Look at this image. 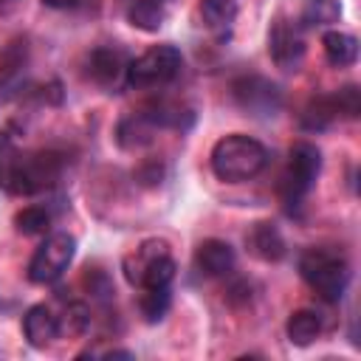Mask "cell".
Here are the masks:
<instances>
[{
  "mask_svg": "<svg viewBox=\"0 0 361 361\" xmlns=\"http://www.w3.org/2000/svg\"><path fill=\"white\" fill-rule=\"evenodd\" d=\"M104 358H133V353L130 350H107V353H102Z\"/></svg>",
  "mask_w": 361,
  "mask_h": 361,
  "instance_id": "f546056e",
  "label": "cell"
},
{
  "mask_svg": "<svg viewBox=\"0 0 361 361\" xmlns=\"http://www.w3.org/2000/svg\"><path fill=\"white\" fill-rule=\"evenodd\" d=\"M48 8H73L79 0H42Z\"/></svg>",
  "mask_w": 361,
  "mask_h": 361,
  "instance_id": "f1b7e54d",
  "label": "cell"
},
{
  "mask_svg": "<svg viewBox=\"0 0 361 361\" xmlns=\"http://www.w3.org/2000/svg\"><path fill=\"white\" fill-rule=\"evenodd\" d=\"M322 172V152L316 144L310 141H296L290 147V155H288V166L282 172V180H279V192H282V200L288 206H299L302 197L310 192V186L316 183Z\"/></svg>",
  "mask_w": 361,
  "mask_h": 361,
  "instance_id": "277c9868",
  "label": "cell"
},
{
  "mask_svg": "<svg viewBox=\"0 0 361 361\" xmlns=\"http://www.w3.org/2000/svg\"><path fill=\"white\" fill-rule=\"evenodd\" d=\"M164 17H166V3L164 0H133L127 6V20L133 28L138 31H158L164 25Z\"/></svg>",
  "mask_w": 361,
  "mask_h": 361,
  "instance_id": "d6986e66",
  "label": "cell"
},
{
  "mask_svg": "<svg viewBox=\"0 0 361 361\" xmlns=\"http://www.w3.org/2000/svg\"><path fill=\"white\" fill-rule=\"evenodd\" d=\"M152 133H155V127L141 113H133V116H127L118 124V135L116 138H118V144L124 149H138V147H144V144L152 141Z\"/></svg>",
  "mask_w": 361,
  "mask_h": 361,
  "instance_id": "44dd1931",
  "label": "cell"
},
{
  "mask_svg": "<svg viewBox=\"0 0 361 361\" xmlns=\"http://www.w3.org/2000/svg\"><path fill=\"white\" fill-rule=\"evenodd\" d=\"M62 169H65V155L56 149L23 152L11 195H39V192L56 186V180L62 178Z\"/></svg>",
  "mask_w": 361,
  "mask_h": 361,
  "instance_id": "5b68a950",
  "label": "cell"
},
{
  "mask_svg": "<svg viewBox=\"0 0 361 361\" xmlns=\"http://www.w3.org/2000/svg\"><path fill=\"white\" fill-rule=\"evenodd\" d=\"M73 254H76V240L68 231H54L37 245L25 274L34 285H54L73 262Z\"/></svg>",
  "mask_w": 361,
  "mask_h": 361,
  "instance_id": "8992f818",
  "label": "cell"
},
{
  "mask_svg": "<svg viewBox=\"0 0 361 361\" xmlns=\"http://www.w3.org/2000/svg\"><path fill=\"white\" fill-rule=\"evenodd\" d=\"M322 48L333 68H347L358 59V39L347 31H327L322 37Z\"/></svg>",
  "mask_w": 361,
  "mask_h": 361,
  "instance_id": "e0dca14e",
  "label": "cell"
},
{
  "mask_svg": "<svg viewBox=\"0 0 361 361\" xmlns=\"http://www.w3.org/2000/svg\"><path fill=\"white\" fill-rule=\"evenodd\" d=\"M299 274L310 285V290L327 305H336L344 296L350 276H353L347 257L338 248H327V245H313L302 251Z\"/></svg>",
  "mask_w": 361,
  "mask_h": 361,
  "instance_id": "6da1fadb",
  "label": "cell"
},
{
  "mask_svg": "<svg viewBox=\"0 0 361 361\" xmlns=\"http://www.w3.org/2000/svg\"><path fill=\"white\" fill-rule=\"evenodd\" d=\"M20 158H23V149L14 144V138L6 130H0V189L8 192V195H11V186H14Z\"/></svg>",
  "mask_w": 361,
  "mask_h": 361,
  "instance_id": "7402d4cb",
  "label": "cell"
},
{
  "mask_svg": "<svg viewBox=\"0 0 361 361\" xmlns=\"http://www.w3.org/2000/svg\"><path fill=\"white\" fill-rule=\"evenodd\" d=\"M51 220H54V214H51V209H45V206H25V209H20V212L14 214V226H17V231L25 234V237L45 234V231L51 228Z\"/></svg>",
  "mask_w": 361,
  "mask_h": 361,
  "instance_id": "d4e9b609",
  "label": "cell"
},
{
  "mask_svg": "<svg viewBox=\"0 0 361 361\" xmlns=\"http://www.w3.org/2000/svg\"><path fill=\"white\" fill-rule=\"evenodd\" d=\"M336 99H338V113L341 118H355L361 113V90L355 85H344L336 90Z\"/></svg>",
  "mask_w": 361,
  "mask_h": 361,
  "instance_id": "484cf974",
  "label": "cell"
},
{
  "mask_svg": "<svg viewBox=\"0 0 361 361\" xmlns=\"http://www.w3.org/2000/svg\"><path fill=\"white\" fill-rule=\"evenodd\" d=\"M23 6V0H0V17L3 14H11V11H17Z\"/></svg>",
  "mask_w": 361,
  "mask_h": 361,
  "instance_id": "83f0119b",
  "label": "cell"
},
{
  "mask_svg": "<svg viewBox=\"0 0 361 361\" xmlns=\"http://www.w3.org/2000/svg\"><path fill=\"white\" fill-rule=\"evenodd\" d=\"M197 17L206 31H212L217 39H228L231 25L237 20V3L234 0H200Z\"/></svg>",
  "mask_w": 361,
  "mask_h": 361,
  "instance_id": "5bb4252c",
  "label": "cell"
},
{
  "mask_svg": "<svg viewBox=\"0 0 361 361\" xmlns=\"http://www.w3.org/2000/svg\"><path fill=\"white\" fill-rule=\"evenodd\" d=\"M237 265V254L226 240L209 237L195 248V268L203 276H226Z\"/></svg>",
  "mask_w": 361,
  "mask_h": 361,
  "instance_id": "8fae6325",
  "label": "cell"
},
{
  "mask_svg": "<svg viewBox=\"0 0 361 361\" xmlns=\"http://www.w3.org/2000/svg\"><path fill=\"white\" fill-rule=\"evenodd\" d=\"M25 68H28V39L14 37L0 48V102L17 93Z\"/></svg>",
  "mask_w": 361,
  "mask_h": 361,
  "instance_id": "30bf717a",
  "label": "cell"
},
{
  "mask_svg": "<svg viewBox=\"0 0 361 361\" xmlns=\"http://www.w3.org/2000/svg\"><path fill=\"white\" fill-rule=\"evenodd\" d=\"M268 54L276 68L282 71H299L305 59V39L299 25H293L288 17H276L268 31Z\"/></svg>",
  "mask_w": 361,
  "mask_h": 361,
  "instance_id": "ba28073f",
  "label": "cell"
},
{
  "mask_svg": "<svg viewBox=\"0 0 361 361\" xmlns=\"http://www.w3.org/2000/svg\"><path fill=\"white\" fill-rule=\"evenodd\" d=\"M166 254H172L166 240H158V237L144 240V243H141L138 248H133V251L124 257V262H121L127 282H130V285H138L141 274H144L155 259H161V257H166Z\"/></svg>",
  "mask_w": 361,
  "mask_h": 361,
  "instance_id": "9a60e30c",
  "label": "cell"
},
{
  "mask_svg": "<svg viewBox=\"0 0 361 361\" xmlns=\"http://www.w3.org/2000/svg\"><path fill=\"white\" fill-rule=\"evenodd\" d=\"M285 333H288V341L296 344V347H307L319 338L322 333V319L316 310H293L285 322Z\"/></svg>",
  "mask_w": 361,
  "mask_h": 361,
  "instance_id": "ac0fdd59",
  "label": "cell"
},
{
  "mask_svg": "<svg viewBox=\"0 0 361 361\" xmlns=\"http://www.w3.org/2000/svg\"><path fill=\"white\" fill-rule=\"evenodd\" d=\"M183 68V54L175 45H155L149 51H144L141 56L130 59L127 73H124V85L135 87V90H149V87H161L169 85Z\"/></svg>",
  "mask_w": 361,
  "mask_h": 361,
  "instance_id": "3957f363",
  "label": "cell"
},
{
  "mask_svg": "<svg viewBox=\"0 0 361 361\" xmlns=\"http://www.w3.org/2000/svg\"><path fill=\"white\" fill-rule=\"evenodd\" d=\"M341 17V6L338 0H307L305 8H302V28H322V25H330Z\"/></svg>",
  "mask_w": 361,
  "mask_h": 361,
  "instance_id": "cb8c5ba5",
  "label": "cell"
},
{
  "mask_svg": "<svg viewBox=\"0 0 361 361\" xmlns=\"http://www.w3.org/2000/svg\"><path fill=\"white\" fill-rule=\"evenodd\" d=\"M56 319H59V336H82L90 330V322H93L90 307L79 299H68L56 313Z\"/></svg>",
  "mask_w": 361,
  "mask_h": 361,
  "instance_id": "ffe728a7",
  "label": "cell"
},
{
  "mask_svg": "<svg viewBox=\"0 0 361 361\" xmlns=\"http://www.w3.org/2000/svg\"><path fill=\"white\" fill-rule=\"evenodd\" d=\"M231 99L240 110H245L254 118H271L282 110V90L257 73L248 76H237L231 82Z\"/></svg>",
  "mask_w": 361,
  "mask_h": 361,
  "instance_id": "52a82bcc",
  "label": "cell"
},
{
  "mask_svg": "<svg viewBox=\"0 0 361 361\" xmlns=\"http://www.w3.org/2000/svg\"><path fill=\"white\" fill-rule=\"evenodd\" d=\"M133 175L141 186H158L164 180V164L161 161H144Z\"/></svg>",
  "mask_w": 361,
  "mask_h": 361,
  "instance_id": "4316f807",
  "label": "cell"
},
{
  "mask_svg": "<svg viewBox=\"0 0 361 361\" xmlns=\"http://www.w3.org/2000/svg\"><path fill=\"white\" fill-rule=\"evenodd\" d=\"M127 65H130V56H127V51L121 45H99L85 59L87 76L99 87H116L118 82H124Z\"/></svg>",
  "mask_w": 361,
  "mask_h": 361,
  "instance_id": "9c48e42d",
  "label": "cell"
},
{
  "mask_svg": "<svg viewBox=\"0 0 361 361\" xmlns=\"http://www.w3.org/2000/svg\"><path fill=\"white\" fill-rule=\"evenodd\" d=\"M336 118H341L336 90H333V93H319V96H313V99L305 104L302 116H299V121H302L305 130H324V127H330Z\"/></svg>",
  "mask_w": 361,
  "mask_h": 361,
  "instance_id": "2e32d148",
  "label": "cell"
},
{
  "mask_svg": "<svg viewBox=\"0 0 361 361\" xmlns=\"http://www.w3.org/2000/svg\"><path fill=\"white\" fill-rule=\"evenodd\" d=\"M245 248H248L251 257H257V259H262V262H279V259L288 254L279 228H276L274 223H265V220H262V223H254V226L248 228V234H245Z\"/></svg>",
  "mask_w": 361,
  "mask_h": 361,
  "instance_id": "7c38bea8",
  "label": "cell"
},
{
  "mask_svg": "<svg viewBox=\"0 0 361 361\" xmlns=\"http://www.w3.org/2000/svg\"><path fill=\"white\" fill-rule=\"evenodd\" d=\"M23 333L31 347H48L51 341L59 338V319L48 305H34L23 316Z\"/></svg>",
  "mask_w": 361,
  "mask_h": 361,
  "instance_id": "4fadbf2b",
  "label": "cell"
},
{
  "mask_svg": "<svg viewBox=\"0 0 361 361\" xmlns=\"http://www.w3.org/2000/svg\"><path fill=\"white\" fill-rule=\"evenodd\" d=\"M169 305H172V293H169V288H141L138 310H141L144 322H149V324L161 322V319L166 316Z\"/></svg>",
  "mask_w": 361,
  "mask_h": 361,
  "instance_id": "603a6c76",
  "label": "cell"
},
{
  "mask_svg": "<svg viewBox=\"0 0 361 361\" xmlns=\"http://www.w3.org/2000/svg\"><path fill=\"white\" fill-rule=\"evenodd\" d=\"M268 164V149L243 133H231L220 138L212 149V172L226 183H243L259 175Z\"/></svg>",
  "mask_w": 361,
  "mask_h": 361,
  "instance_id": "7a4b0ae2",
  "label": "cell"
}]
</instances>
